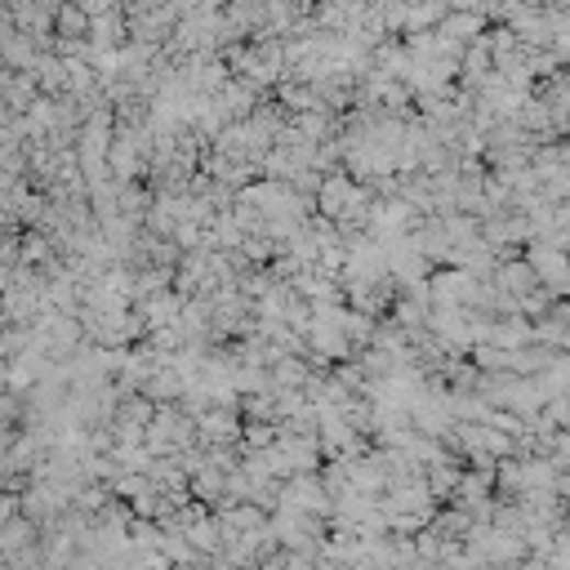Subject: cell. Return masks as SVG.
Segmentation results:
<instances>
[{"label":"cell","mask_w":570,"mask_h":570,"mask_svg":"<svg viewBox=\"0 0 570 570\" xmlns=\"http://www.w3.org/2000/svg\"><path fill=\"white\" fill-rule=\"evenodd\" d=\"M357 188H361V183H357L348 170L325 175V188H321V197H316V219H325V223H339V219H344V210L353 205Z\"/></svg>","instance_id":"obj_3"},{"label":"cell","mask_w":570,"mask_h":570,"mask_svg":"<svg viewBox=\"0 0 570 570\" xmlns=\"http://www.w3.org/2000/svg\"><path fill=\"white\" fill-rule=\"evenodd\" d=\"M526 264L535 268L539 286H544L552 299L570 303V255H566V250L548 246V241H530V246H526Z\"/></svg>","instance_id":"obj_1"},{"label":"cell","mask_w":570,"mask_h":570,"mask_svg":"<svg viewBox=\"0 0 570 570\" xmlns=\"http://www.w3.org/2000/svg\"><path fill=\"white\" fill-rule=\"evenodd\" d=\"M535 344L552 353H570V303H557L544 321H535Z\"/></svg>","instance_id":"obj_6"},{"label":"cell","mask_w":570,"mask_h":570,"mask_svg":"<svg viewBox=\"0 0 570 570\" xmlns=\"http://www.w3.org/2000/svg\"><path fill=\"white\" fill-rule=\"evenodd\" d=\"M495 286H500L508 299H517V303L544 290V286H539V277H535V268L526 264V255H522V259H504V264L495 268Z\"/></svg>","instance_id":"obj_5"},{"label":"cell","mask_w":570,"mask_h":570,"mask_svg":"<svg viewBox=\"0 0 570 570\" xmlns=\"http://www.w3.org/2000/svg\"><path fill=\"white\" fill-rule=\"evenodd\" d=\"M138 312H143V321H147V335L175 331V325L183 321V312H188V299H183L179 290H160V294H152L147 303H138Z\"/></svg>","instance_id":"obj_4"},{"label":"cell","mask_w":570,"mask_h":570,"mask_svg":"<svg viewBox=\"0 0 570 570\" xmlns=\"http://www.w3.org/2000/svg\"><path fill=\"white\" fill-rule=\"evenodd\" d=\"M552 495H557V500H561L566 508H570V472H561V477H557V485H552Z\"/></svg>","instance_id":"obj_8"},{"label":"cell","mask_w":570,"mask_h":570,"mask_svg":"<svg viewBox=\"0 0 570 570\" xmlns=\"http://www.w3.org/2000/svg\"><path fill=\"white\" fill-rule=\"evenodd\" d=\"M281 508H294V513H308V517H321V522H335V500H331V491H325L321 472H303V477L286 481Z\"/></svg>","instance_id":"obj_2"},{"label":"cell","mask_w":570,"mask_h":570,"mask_svg":"<svg viewBox=\"0 0 570 570\" xmlns=\"http://www.w3.org/2000/svg\"><path fill=\"white\" fill-rule=\"evenodd\" d=\"M94 23L86 14V5H58V23H54V36L58 41H90Z\"/></svg>","instance_id":"obj_7"}]
</instances>
